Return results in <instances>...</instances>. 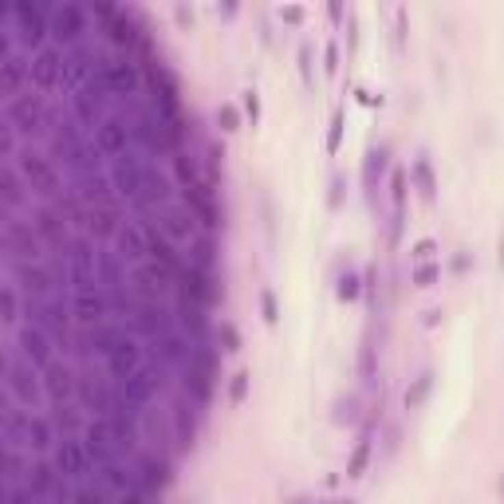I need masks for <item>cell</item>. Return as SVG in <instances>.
Listing matches in <instances>:
<instances>
[{
  "mask_svg": "<svg viewBox=\"0 0 504 504\" xmlns=\"http://www.w3.org/2000/svg\"><path fill=\"white\" fill-rule=\"evenodd\" d=\"M20 307H24V303H20V288H16L12 280H4L0 284V323H4V335H16V331H20V319H24Z\"/></svg>",
  "mask_w": 504,
  "mask_h": 504,
  "instance_id": "484cf974",
  "label": "cell"
},
{
  "mask_svg": "<svg viewBox=\"0 0 504 504\" xmlns=\"http://www.w3.org/2000/svg\"><path fill=\"white\" fill-rule=\"evenodd\" d=\"M0 249H4V264H36L44 256V240L36 233V225L20 220V213H4L0 225Z\"/></svg>",
  "mask_w": 504,
  "mask_h": 504,
  "instance_id": "6da1fadb",
  "label": "cell"
},
{
  "mask_svg": "<svg viewBox=\"0 0 504 504\" xmlns=\"http://www.w3.org/2000/svg\"><path fill=\"white\" fill-rule=\"evenodd\" d=\"M438 276H441V268H438V264H422L418 272H414V284H418V288H429V284L438 280Z\"/></svg>",
  "mask_w": 504,
  "mask_h": 504,
  "instance_id": "f35d334b",
  "label": "cell"
},
{
  "mask_svg": "<svg viewBox=\"0 0 504 504\" xmlns=\"http://www.w3.org/2000/svg\"><path fill=\"white\" fill-rule=\"evenodd\" d=\"M134 477H138L142 492L162 496V488L173 481V461L162 453V449H146V453H138V469H134Z\"/></svg>",
  "mask_w": 504,
  "mask_h": 504,
  "instance_id": "4fadbf2b",
  "label": "cell"
},
{
  "mask_svg": "<svg viewBox=\"0 0 504 504\" xmlns=\"http://www.w3.org/2000/svg\"><path fill=\"white\" fill-rule=\"evenodd\" d=\"M335 292H339V299H343V303L359 299V276H355V272H343V276H339V288H335Z\"/></svg>",
  "mask_w": 504,
  "mask_h": 504,
  "instance_id": "d590c367",
  "label": "cell"
},
{
  "mask_svg": "<svg viewBox=\"0 0 504 504\" xmlns=\"http://www.w3.org/2000/svg\"><path fill=\"white\" fill-rule=\"evenodd\" d=\"M63 67H67V55H63L60 47L51 44L44 47L40 55H28V87L32 91H60L63 87Z\"/></svg>",
  "mask_w": 504,
  "mask_h": 504,
  "instance_id": "9c48e42d",
  "label": "cell"
},
{
  "mask_svg": "<svg viewBox=\"0 0 504 504\" xmlns=\"http://www.w3.org/2000/svg\"><path fill=\"white\" fill-rule=\"evenodd\" d=\"M87 8L83 4H51V44L60 51H71V47H83V36H87Z\"/></svg>",
  "mask_w": 504,
  "mask_h": 504,
  "instance_id": "8992f818",
  "label": "cell"
},
{
  "mask_svg": "<svg viewBox=\"0 0 504 504\" xmlns=\"http://www.w3.org/2000/svg\"><path fill=\"white\" fill-rule=\"evenodd\" d=\"M12 166L20 170V177H24L28 193L44 197V205H55V201L63 197V189H60L63 181H60V173H55V166H51V158L24 150V154H16V158H12Z\"/></svg>",
  "mask_w": 504,
  "mask_h": 504,
  "instance_id": "7a4b0ae2",
  "label": "cell"
},
{
  "mask_svg": "<svg viewBox=\"0 0 504 504\" xmlns=\"http://www.w3.org/2000/svg\"><path fill=\"white\" fill-rule=\"evenodd\" d=\"M24 449H28V457H51V449L60 445V429H55V422H51V414H28V425H24Z\"/></svg>",
  "mask_w": 504,
  "mask_h": 504,
  "instance_id": "e0dca14e",
  "label": "cell"
},
{
  "mask_svg": "<svg viewBox=\"0 0 504 504\" xmlns=\"http://www.w3.org/2000/svg\"><path fill=\"white\" fill-rule=\"evenodd\" d=\"M67 280L75 292H91V288H103L99 276H94V252L87 240H71L67 249Z\"/></svg>",
  "mask_w": 504,
  "mask_h": 504,
  "instance_id": "5bb4252c",
  "label": "cell"
},
{
  "mask_svg": "<svg viewBox=\"0 0 504 504\" xmlns=\"http://www.w3.org/2000/svg\"><path fill=\"white\" fill-rule=\"evenodd\" d=\"M410 252H414V260H429V256L438 252V244H433V240H418Z\"/></svg>",
  "mask_w": 504,
  "mask_h": 504,
  "instance_id": "7bdbcfd3",
  "label": "cell"
},
{
  "mask_svg": "<svg viewBox=\"0 0 504 504\" xmlns=\"http://www.w3.org/2000/svg\"><path fill=\"white\" fill-rule=\"evenodd\" d=\"M47 414H51V422H55V429H60V438H75L79 429H87L83 414L71 410V406H51Z\"/></svg>",
  "mask_w": 504,
  "mask_h": 504,
  "instance_id": "f1b7e54d",
  "label": "cell"
},
{
  "mask_svg": "<svg viewBox=\"0 0 504 504\" xmlns=\"http://www.w3.org/2000/svg\"><path fill=\"white\" fill-rule=\"evenodd\" d=\"M339 189H343V181H339V177H335V181H331V209H335V205H339Z\"/></svg>",
  "mask_w": 504,
  "mask_h": 504,
  "instance_id": "bcb514c9",
  "label": "cell"
},
{
  "mask_svg": "<svg viewBox=\"0 0 504 504\" xmlns=\"http://www.w3.org/2000/svg\"><path fill=\"white\" fill-rule=\"evenodd\" d=\"M339 142H343V110H335L331 114V130H327V154L339 150Z\"/></svg>",
  "mask_w": 504,
  "mask_h": 504,
  "instance_id": "74e56055",
  "label": "cell"
},
{
  "mask_svg": "<svg viewBox=\"0 0 504 504\" xmlns=\"http://www.w3.org/2000/svg\"><path fill=\"white\" fill-rule=\"evenodd\" d=\"M138 370H142V346L134 343V339H123V343L107 355V378L114 386H123L126 378H134Z\"/></svg>",
  "mask_w": 504,
  "mask_h": 504,
  "instance_id": "d6986e66",
  "label": "cell"
},
{
  "mask_svg": "<svg viewBox=\"0 0 504 504\" xmlns=\"http://www.w3.org/2000/svg\"><path fill=\"white\" fill-rule=\"evenodd\" d=\"M51 465L60 469L63 481H75V485H87V477L94 469L91 449H87V441H79V438H60V445L51 449Z\"/></svg>",
  "mask_w": 504,
  "mask_h": 504,
  "instance_id": "ba28073f",
  "label": "cell"
},
{
  "mask_svg": "<svg viewBox=\"0 0 504 504\" xmlns=\"http://www.w3.org/2000/svg\"><path fill=\"white\" fill-rule=\"evenodd\" d=\"M390 205H394V240H398V229H402V209H406V173H394L390 177Z\"/></svg>",
  "mask_w": 504,
  "mask_h": 504,
  "instance_id": "f546056e",
  "label": "cell"
},
{
  "mask_svg": "<svg viewBox=\"0 0 504 504\" xmlns=\"http://www.w3.org/2000/svg\"><path fill=\"white\" fill-rule=\"evenodd\" d=\"M114 504H158V496H154V492H142V488H134V492L118 496Z\"/></svg>",
  "mask_w": 504,
  "mask_h": 504,
  "instance_id": "ab89813d",
  "label": "cell"
},
{
  "mask_svg": "<svg viewBox=\"0 0 504 504\" xmlns=\"http://www.w3.org/2000/svg\"><path fill=\"white\" fill-rule=\"evenodd\" d=\"M280 16L284 20H292V24H299V20H303V8H280Z\"/></svg>",
  "mask_w": 504,
  "mask_h": 504,
  "instance_id": "f6af8a7d",
  "label": "cell"
},
{
  "mask_svg": "<svg viewBox=\"0 0 504 504\" xmlns=\"http://www.w3.org/2000/svg\"><path fill=\"white\" fill-rule=\"evenodd\" d=\"M382 170H386V150H370V154H366V173H362V177H366V189H375V177Z\"/></svg>",
  "mask_w": 504,
  "mask_h": 504,
  "instance_id": "836d02e7",
  "label": "cell"
},
{
  "mask_svg": "<svg viewBox=\"0 0 504 504\" xmlns=\"http://www.w3.org/2000/svg\"><path fill=\"white\" fill-rule=\"evenodd\" d=\"M126 220L114 205H99V209H87V213H83V229H87L94 240H114Z\"/></svg>",
  "mask_w": 504,
  "mask_h": 504,
  "instance_id": "cb8c5ba5",
  "label": "cell"
},
{
  "mask_svg": "<svg viewBox=\"0 0 504 504\" xmlns=\"http://www.w3.org/2000/svg\"><path fill=\"white\" fill-rule=\"evenodd\" d=\"M177 299H189L197 307H213L220 299V284L209 268H197V264H186V272L177 276Z\"/></svg>",
  "mask_w": 504,
  "mask_h": 504,
  "instance_id": "30bf717a",
  "label": "cell"
},
{
  "mask_svg": "<svg viewBox=\"0 0 504 504\" xmlns=\"http://www.w3.org/2000/svg\"><path fill=\"white\" fill-rule=\"evenodd\" d=\"M4 394H8L12 402H20L24 410H36L47 398L44 378H36V366H28V362L20 359V355H12V351H4Z\"/></svg>",
  "mask_w": 504,
  "mask_h": 504,
  "instance_id": "3957f363",
  "label": "cell"
},
{
  "mask_svg": "<svg viewBox=\"0 0 504 504\" xmlns=\"http://www.w3.org/2000/svg\"><path fill=\"white\" fill-rule=\"evenodd\" d=\"M32 220H36V233H40V240H44L47 249H55V252L71 249L67 213H63L60 205H36V209H32Z\"/></svg>",
  "mask_w": 504,
  "mask_h": 504,
  "instance_id": "8fae6325",
  "label": "cell"
},
{
  "mask_svg": "<svg viewBox=\"0 0 504 504\" xmlns=\"http://www.w3.org/2000/svg\"><path fill=\"white\" fill-rule=\"evenodd\" d=\"M0 201H4V213H20V205L28 201V186L12 162L0 166Z\"/></svg>",
  "mask_w": 504,
  "mask_h": 504,
  "instance_id": "d4e9b609",
  "label": "cell"
},
{
  "mask_svg": "<svg viewBox=\"0 0 504 504\" xmlns=\"http://www.w3.org/2000/svg\"><path fill=\"white\" fill-rule=\"evenodd\" d=\"M429 390H433V375L425 370V375H418V382L406 390V410H418L425 398H429Z\"/></svg>",
  "mask_w": 504,
  "mask_h": 504,
  "instance_id": "d6a6232c",
  "label": "cell"
},
{
  "mask_svg": "<svg viewBox=\"0 0 504 504\" xmlns=\"http://www.w3.org/2000/svg\"><path fill=\"white\" fill-rule=\"evenodd\" d=\"M150 225H154L162 236H170L173 244H181V240L189 244V240L197 236V217L189 213L186 205H162V209H154V220H150Z\"/></svg>",
  "mask_w": 504,
  "mask_h": 504,
  "instance_id": "7c38bea8",
  "label": "cell"
},
{
  "mask_svg": "<svg viewBox=\"0 0 504 504\" xmlns=\"http://www.w3.org/2000/svg\"><path fill=\"white\" fill-rule=\"evenodd\" d=\"M217 240H213V236L209 233H197L193 236V240H189L186 244V260L189 264H197V268H209V272H213V264H217Z\"/></svg>",
  "mask_w": 504,
  "mask_h": 504,
  "instance_id": "83f0119b",
  "label": "cell"
},
{
  "mask_svg": "<svg viewBox=\"0 0 504 504\" xmlns=\"http://www.w3.org/2000/svg\"><path fill=\"white\" fill-rule=\"evenodd\" d=\"M55 339L47 335L44 327H36V323H24V327L16 331V335H4V351H12L20 359L36 366V370H47L51 362H55Z\"/></svg>",
  "mask_w": 504,
  "mask_h": 504,
  "instance_id": "277c9868",
  "label": "cell"
},
{
  "mask_svg": "<svg viewBox=\"0 0 504 504\" xmlns=\"http://www.w3.org/2000/svg\"><path fill=\"white\" fill-rule=\"evenodd\" d=\"M173 441H177V449L186 453V449H193V438H197V422H193V410L186 406V402H177L173 406Z\"/></svg>",
  "mask_w": 504,
  "mask_h": 504,
  "instance_id": "4316f807",
  "label": "cell"
},
{
  "mask_svg": "<svg viewBox=\"0 0 504 504\" xmlns=\"http://www.w3.org/2000/svg\"><path fill=\"white\" fill-rule=\"evenodd\" d=\"M110 312H114V299H110V292H103V288L75 292V299H71V315H75L83 327H99V323H107Z\"/></svg>",
  "mask_w": 504,
  "mask_h": 504,
  "instance_id": "9a60e30c",
  "label": "cell"
},
{
  "mask_svg": "<svg viewBox=\"0 0 504 504\" xmlns=\"http://www.w3.org/2000/svg\"><path fill=\"white\" fill-rule=\"evenodd\" d=\"M244 114L252 118V126H256V118H260V99H256V91L244 94Z\"/></svg>",
  "mask_w": 504,
  "mask_h": 504,
  "instance_id": "ee69618b",
  "label": "cell"
},
{
  "mask_svg": "<svg viewBox=\"0 0 504 504\" xmlns=\"http://www.w3.org/2000/svg\"><path fill=\"white\" fill-rule=\"evenodd\" d=\"M75 386H79V378L67 362H51L44 370V394L51 406H67V398L75 394Z\"/></svg>",
  "mask_w": 504,
  "mask_h": 504,
  "instance_id": "7402d4cb",
  "label": "cell"
},
{
  "mask_svg": "<svg viewBox=\"0 0 504 504\" xmlns=\"http://www.w3.org/2000/svg\"><path fill=\"white\" fill-rule=\"evenodd\" d=\"M217 126L225 130V134H233V130H240V114H236V107H217Z\"/></svg>",
  "mask_w": 504,
  "mask_h": 504,
  "instance_id": "8d00e7d4",
  "label": "cell"
},
{
  "mask_svg": "<svg viewBox=\"0 0 504 504\" xmlns=\"http://www.w3.org/2000/svg\"><path fill=\"white\" fill-rule=\"evenodd\" d=\"M118 390H123V398L134 410H142V406H150V402L158 398V390H162V375H158V370H150V366H142L138 375L126 378Z\"/></svg>",
  "mask_w": 504,
  "mask_h": 504,
  "instance_id": "44dd1931",
  "label": "cell"
},
{
  "mask_svg": "<svg viewBox=\"0 0 504 504\" xmlns=\"http://www.w3.org/2000/svg\"><path fill=\"white\" fill-rule=\"evenodd\" d=\"M114 244H118V256H123V260H134V264L150 260V225H146V220H142V225H130V220H126L123 229H118V236H114Z\"/></svg>",
  "mask_w": 504,
  "mask_h": 504,
  "instance_id": "ffe728a7",
  "label": "cell"
},
{
  "mask_svg": "<svg viewBox=\"0 0 504 504\" xmlns=\"http://www.w3.org/2000/svg\"><path fill=\"white\" fill-rule=\"evenodd\" d=\"M260 307H264V319H268V323H276V319H280V312H276V296H272V292H264V296H260Z\"/></svg>",
  "mask_w": 504,
  "mask_h": 504,
  "instance_id": "b9f144b4",
  "label": "cell"
},
{
  "mask_svg": "<svg viewBox=\"0 0 504 504\" xmlns=\"http://www.w3.org/2000/svg\"><path fill=\"white\" fill-rule=\"evenodd\" d=\"M24 319L44 327L55 343H67L71 335V315H67V303L63 296H44V299H24Z\"/></svg>",
  "mask_w": 504,
  "mask_h": 504,
  "instance_id": "52a82bcc",
  "label": "cell"
},
{
  "mask_svg": "<svg viewBox=\"0 0 504 504\" xmlns=\"http://www.w3.org/2000/svg\"><path fill=\"white\" fill-rule=\"evenodd\" d=\"M220 343H225V351H229V355H233V351H240V335H236L233 323H225V327H220Z\"/></svg>",
  "mask_w": 504,
  "mask_h": 504,
  "instance_id": "60d3db41",
  "label": "cell"
},
{
  "mask_svg": "<svg viewBox=\"0 0 504 504\" xmlns=\"http://www.w3.org/2000/svg\"><path fill=\"white\" fill-rule=\"evenodd\" d=\"M130 142H134V126L126 123V118H114V114L94 130V150L103 158H114V162L126 158V146H130Z\"/></svg>",
  "mask_w": 504,
  "mask_h": 504,
  "instance_id": "2e32d148",
  "label": "cell"
},
{
  "mask_svg": "<svg viewBox=\"0 0 504 504\" xmlns=\"http://www.w3.org/2000/svg\"><path fill=\"white\" fill-rule=\"evenodd\" d=\"M501 264H504V240H501Z\"/></svg>",
  "mask_w": 504,
  "mask_h": 504,
  "instance_id": "7dc6e473",
  "label": "cell"
},
{
  "mask_svg": "<svg viewBox=\"0 0 504 504\" xmlns=\"http://www.w3.org/2000/svg\"><path fill=\"white\" fill-rule=\"evenodd\" d=\"M414 181H418L422 201H433V189H438V181H433V170H429V158H418V162H414Z\"/></svg>",
  "mask_w": 504,
  "mask_h": 504,
  "instance_id": "1f68e13d",
  "label": "cell"
},
{
  "mask_svg": "<svg viewBox=\"0 0 504 504\" xmlns=\"http://www.w3.org/2000/svg\"><path fill=\"white\" fill-rule=\"evenodd\" d=\"M94 485L103 488L107 496H126V492H134L138 488V477H134V469H126V465H118V461H110V465H103V469H94Z\"/></svg>",
  "mask_w": 504,
  "mask_h": 504,
  "instance_id": "603a6c76",
  "label": "cell"
},
{
  "mask_svg": "<svg viewBox=\"0 0 504 504\" xmlns=\"http://www.w3.org/2000/svg\"><path fill=\"white\" fill-rule=\"evenodd\" d=\"M63 485L60 469L51 465V457H36L28 465V477H24V492H28L32 501H47V496H55V488Z\"/></svg>",
  "mask_w": 504,
  "mask_h": 504,
  "instance_id": "ac0fdd59",
  "label": "cell"
},
{
  "mask_svg": "<svg viewBox=\"0 0 504 504\" xmlns=\"http://www.w3.org/2000/svg\"><path fill=\"white\" fill-rule=\"evenodd\" d=\"M327 504H351V501H327Z\"/></svg>",
  "mask_w": 504,
  "mask_h": 504,
  "instance_id": "c3c4849f",
  "label": "cell"
},
{
  "mask_svg": "<svg viewBox=\"0 0 504 504\" xmlns=\"http://www.w3.org/2000/svg\"><path fill=\"white\" fill-rule=\"evenodd\" d=\"M249 370H236L233 375V382H229V402H233V406H240V402H244V394H249Z\"/></svg>",
  "mask_w": 504,
  "mask_h": 504,
  "instance_id": "e575fe53",
  "label": "cell"
},
{
  "mask_svg": "<svg viewBox=\"0 0 504 504\" xmlns=\"http://www.w3.org/2000/svg\"><path fill=\"white\" fill-rule=\"evenodd\" d=\"M8 268V280L24 292V299H44V296H60L63 284H71L60 268H44L40 260L36 264H4Z\"/></svg>",
  "mask_w": 504,
  "mask_h": 504,
  "instance_id": "5b68a950",
  "label": "cell"
},
{
  "mask_svg": "<svg viewBox=\"0 0 504 504\" xmlns=\"http://www.w3.org/2000/svg\"><path fill=\"white\" fill-rule=\"evenodd\" d=\"M366 461H370V425L362 429L359 445H355V453L346 461V477H362V473H366Z\"/></svg>",
  "mask_w": 504,
  "mask_h": 504,
  "instance_id": "4dcf8cb0",
  "label": "cell"
}]
</instances>
